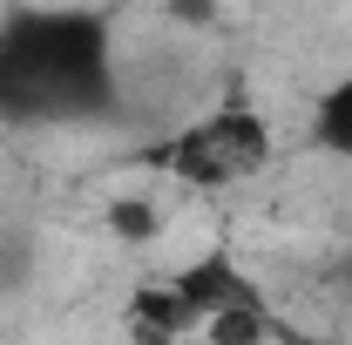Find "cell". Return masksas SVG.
Returning a JSON list of instances; mask_svg holds the SVG:
<instances>
[{
	"mask_svg": "<svg viewBox=\"0 0 352 345\" xmlns=\"http://www.w3.org/2000/svg\"><path fill=\"white\" fill-rule=\"evenodd\" d=\"M116 102V21L88 7H21L0 21V115L75 122Z\"/></svg>",
	"mask_w": 352,
	"mask_h": 345,
	"instance_id": "1",
	"label": "cell"
},
{
	"mask_svg": "<svg viewBox=\"0 0 352 345\" xmlns=\"http://www.w3.org/2000/svg\"><path fill=\"white\" fill-rule=\"evenodd\" d=\"M271 156H278V135L264 122V109H251V102L204 109L197 122H183L176 135H163L149 149V163L190 190H244L271 170Z\"/></svg>",
	"mask_w": 352,
	"mask_h": 345,
	"instance_id": "2",
	"label": "cell"
},
{
	"mask_svg": "<svg viewBox=\"0 0 352 345\" xmlns=\"http://www.w3.org/2000/svg\"><path fill=\"white\" fill-rule=\"evenodd\" d=\"M170 285L183 291V304L197 311V332H204L210 318H223V311H271V304H264V291L251 285V271L230 258V251H204V258L176 264Z\"/></svg>",
	"mask_w": 352,
	"mask_h": 345,
	"instance_id": "3",
	"label": "cell"
},
{
	"mask_svg": "<svg viewBox=\"0 0 352 345\" xmlns=\"http://www.w3.org/2000/svg\"><path fill=\"white\" fill-rule=\"evenodd\" d=\"M129 332H135V345H176V339L197 332V311L183 304V291L170 278H149L129 298Z\"/></svg>",
	"mask_w": 352,
	"mask_h": 345,
	"instance_id": "4",
	"label": "cell"
},
{
	"mask_svg": "<svg viewBox=\"0 0 352 345\" xmlns=\"http://www.w3.org/2000/svg\"><path fill=\"white\" fill-rule=\"evenodd\" d=\"M311 142H318L325 156L352 163V68L325 88L318 102H311Z\"/></svg>",
	"mask_w": 352,
	"mask_h": 345,
	"instance_id": "5",
	"label": "cell"
},
{
	"mask_svg": "<svg viewBox=\"0 0 352 345\" xmlns=\"http://www.w3.org/2000/svg\"><path fill=\"white\" fill-rule=\"evenodd\" d=\"M109 230L129 237V244H149V237H163V216H156L149 197H116L109 203Z\"/></svg>",
	"mask_w": 352,
	"mask_h": 345,
	"instance_id": "6",
	"label": "cell"
},
{
	"mask_svg": "<svg viewBox=\"0 0 352 345\" xmlns=\"http://www.w3.org/2000/svg\"><path fill=\"white\" fill-rule=\"evenodd\" d=\"M204 339L210 345H264L271 339V311H223L204 325Z\"/></svg>",
	"mask_w": 352,
	"mask_h": 345,
	"instance_id": "7",
	"label": "cell"
}]
</instances>
